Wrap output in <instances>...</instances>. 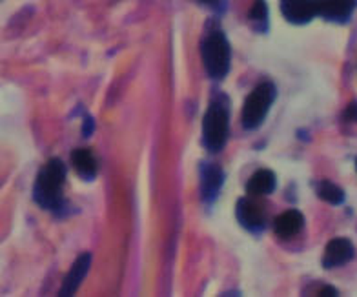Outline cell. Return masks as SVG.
I'll return each mask as SVG.
<instances>
[{
	"mask_svg": "<svg viewBox=\"0 0 357 297\" xmlns=\"http://www.w3.org/2000/svg\"><path fill=\"white\" fill-rule=\"evenodd\" d=\"M354 254H356V250H354L352 241L347 239V237H335L324 248L323 266L328 270L343 266L354 259Z\"/></svg>",
	"mask_w": 357,
	"mask_h": 297,
	"instance_id": "cell-7",
	"label": "cell"
},
{
	"mask_svg": "<svg viewBox=\"0 0 357 297\" xmlns=\"http://www.w3.org/2000/svg\"><path fill=\"white\" fill-rule=\"evenodd\" d=\"M91 254H82L80 257H77V261L71 264L70 272L66 274L64 281H62L61 287V296L62 297H70L79 290V287L82 284V281L86 279L89 272V266H91Z\"/></svg>",
	"mask_w": 357,
	"mask_h": 297,
	"instance_id": "cell-9",
	"label": "cell"
},
{
	"mask_svg": "<svg viewBox=\"0 0 357 297\" xmlns=\"http://www.w3.org/2000/svg\"><path fill=\"white\" fill-rule=\"evenodd\" d=\"M201 2H204V4H215L217 0H201Z\"/></svg>",
	"mask_w": 357,
	"mask_h": 297,
	"instance_id": "cell-19",
	"label": "cell"
},
{
	"mask_svg": "<svg viewBox=\"0 0 357 297\" xmlns=\"http://www.w3.org/2000/svg\"><path fill=\"white\" fill-rule=\"evenodd\" d=\"M250 24L254 26L255 31L264 33L268 29V6L264 0H255L254 6L248 11Z\"/></svg>",
	"mask_w": 357,
	"mask_h": 297,
	"instance_id": "cell-15",
	"label": "cell"
},
{
	"mask_svg": "<svg viewBox=\"0 0 357 297\" xmlns=\"http://www.w3.org/2000/svg\"><path fill=\"white\" fill-rule=\"evenodd\" d=\"M201 55L204 70H206L210 79L222 80L228 75L231 62V50L228 38H226L221 29H213L202 40Z\"/></svg>",
	"mask_w": 357,
	"mask_h": 297,
	"instance_id": "cell-3",
	"label": "cell"
},
{
	"mask_svg": "<svg viewBox=\"0 0 357 297\" xmlns=\"http://www.w3.org/2000/svg\"><path fill=\"white\" fill-rule=\"evenodd\" d=\"M317 195L323 199L324 203L334 204V206L344 203L343 188H339L337 184H334L332 181H321L319 186H317Z\"/></svg>",
	"mask_w": 357,
	"mask_h": 297,
	"instance_id": "cell-14",
	"label": "cell"
},
{
	"mask_svg": "<svg viewBox=\"0 0 357 297\" xmlns=\"http://www.w3.org/2000/svg\"><path fill=\"white\" fill-rule=\"evenodd\" d=\"M71 165L82 181H93L97 177V159L88 148H77L71 151Z\"/></svg>",
	"mask_w": 357,
	"mask_h": 297,
	"instance_id": "cell-12",
	"label": "cell"
},
{
	"mask_svg": "<svg viewBox=\"0 0 357 297\" xmlns=\"http://www.w3.org/2000/svg\"><path fill=\"white\" fill-rule=\"evenodd\" d=\"M281 13L290 24H308L317 17L315 0H281Z\"/></svg>",
	"mask_w": 357,
	"mask_h": 297,
	"instance_id": "cell-8",
	"label": "cell"
},
{
	"mask_svg": "<svg viewBox=\"0 0 357 297\" xmlns=\"http://www.w3.org/2000/svg\"><path fill=\"white\" fill-rule=\"evenodd\" d=\"M303 228H305V218L297 210H288V212L281 213L273 222V230L281 239H291V237L299 236Z\"/></svg>",
	"mask_w": 357,
	"mask_h": 297,
	"instance_id": "cell-11",
	"label": "cell"
},
{
	"mask_svg": "<svg viewBox=\"0 0 357 297\" xmlns=\"http://www.w3.org/2000/svg\"><path fill=\"white\" fill-rule=\"evenodd\" d=\"M278 90L272 82H261L252 93L246 97L243 106V126L245 130H257L264 123L268 112L275 102Z\"/></svg>",
	"mask_w": 357,
	"mask_h": 297,
	"instance_id": "cell-4",
	"label": "cell"
},
{
	"mask_svg": "<svg viewBox=\"0 0 357 297\" xmlns=\"http://www.w3.org/2000/svg\"><path fill=\"white\" fill-rule=\"evenodd\" d=\"M225 184V172L217 162L201 165V195L204 203H213Z\"/></svg>",
	"mask_w": 357,
	"mask_h": 297,
	"instance_id": "cell-6",
	"label": "cell"
},
{
	"mask_svg": "<svg viewBox=\"0 0 357 297\" xmlns=\"http://www.w3.org/2000/svg\"><path fill=\"white\" fill-rule=\"evenodd\" d=\"M235 215L241 227L248 231L259 234L266 228V212L254 199H239V203L235 206Z\"/></svg>",
	"mask_w": 357,
	"mask_h": 297,
	"instance_id": "cell-5",
	"label": "cell"
},
{
	"mask_svg": "<svg viewBox=\"0 0 357 297\" xmlns=\"http://www.w3.org/2000/svg\"><path fill=\"white\" fill-rule=\"evenodd\" d=\"M66 166L61 159H50L40 168L33 184V201L44 210L61 213L64 208Z\"/></svg>",
	"mask_w": 357,
	"mask_h": 297,
	"instance_id": "cell-1",
	"label": "cell"
},
{
	"mask_svg": "<svg viewBox=\"0 0 357 297\" xmlns=\"http://www.w3.org/2000/svg\"><path fill=\"white\" fill-rule=\"evenodd\" d=\"M278 186V177L272 170H257L246 183V192L252 197H264L270 195Z\"/></svg>",
	"mask_w": 357,
	"mask_h": 297,
	"instance_id": "cell-13",
	"label": "cell"
},
{
	"mask_svg": "<svg viewBox=\"0 0 357 297\" xmlns=\"http://www.w3.org/2000/svg\"><path fill=\"white\" fill-rule=\"evenodd\" d=\"M93 130H95L93 119L89 117V115H86V117H84V124H82V135H84V137L88 139L89 135L93 133Z\"/></svg>",
	"mask_w": 357,
	"mask_h": 297,
	"instance_id": "cell-16",
	"label": "cell"
},
{
	"mask_svg": "<svg viewBox=\"0 0 357 297\" xmlns=\"http://www.w3.org/2000/svg\"><path fill=\"white\" fill-rule=\"evenodd\" d=\"M319 296H337V290L334 287H324L319 292Z\"/></svg>",
	"mask_w": 357,
	"mask_h": 297,
	"instance_id": "cell-18",
	"label": "cell"
},
{
	"mask_svg": "<svg viewBox=\"0 0 357 297\" xmlns=\"http://www.w3.org/2000/svg\"><path fill=\"white\" fill-rule=\"evenodd\" d=\"M317 15L330 22H347L356 10V0H315Z\"/></svg>",
	"mask_w": 357,
	"mask_h": 297,
	"instance_id": "cell-10",
	"label": "cell"
},
{
	"mask_svg": "<svg viewBox=\"0 0 357 297\" xmlns=\"http://www.w3.org/2000/svg\"><path fill=\"white\" fill-rule=\"evenodd\" d=\"M230 135V109L225 100H212L202 117V144L210 153H219Z\"/></svg>",
	"mask_w": 357,
	"mask_h": 297,
	"instance_id": "cell-2",
	"label": "cell"
},
{
	"mask_svg": "<svg viewBox=\"0 0 357 297\" xmlns=\"http://www.w3.org/2000/svg\"><path fill=\"white\" fill-rule=\"evenodd\" d=\"M356 168H357V162H356Z\"/></svg>",
	"mask_w": 357,
	"mask_h": 297,
	"instance_id": "cell-20",
	"label": "cell"
},
{
	"mask_svg": "<svg viewBox=\"0 0 357 297\" xmlns=\"http://www.w3.org/2000/svg\"><path fill=\"white\" fill-rule=\"evenodd\" d=\"M344 119L348 121H357V102H352L344 112Z\"/></svg>",
	"mask_w": 357,
	"mask_h": 297,
	"instance_id": "cell-17",
	"label": "cell"
}]
</instances>
